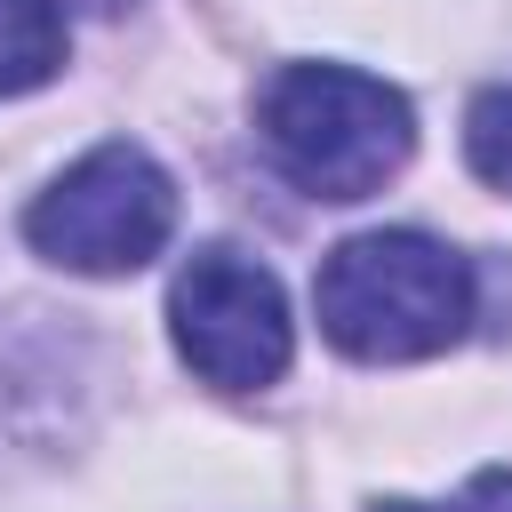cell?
I'll list each match as a JSON object with an SVG mask.
<instances>
[{
  "label": "cell",
  "mask_w": 512,
  "mask_h": 512,
  "mask_svg": "<svg viewBox=\"0 0 512 512\" xmlns=\"http://www.w3.org/2000/svg\"><path fill=\"white\" fill-rule=\"evenodd\" d=\"M312 312L336 352L384 368V360H432L472 320V272L432 232H360L320 256Z\"/></svg>",
  "instance_id": "1"
},
{
  "label": "cell",
  "mask_w": 512,
  "mask_h": 512,
  "mask_svg": "<svg viewBox=\"0 0 512 512\" xmlns=\"http://www.w3.org/2000/svg\"><path fill=\"white\" fill-rule=\"evenodd\" d=\"M256 128L280 176L312 200H368L416 144L408 96L352 64H280L256 96Z\"/></svg>",
  "instance_id": "2"
},
{
  "label": "cell",
  "mask_w": 512,
  "mask_h": 512,
  "mask_svg": "<svg viewBox=\"0 0 512 512\" xmlns=\"http://www.w3.org/2000/svg\"><path fill=\"white\" fill-rule=\"evenodd\" d=\"M168 232H176V184H168V168H160L144 144H128V136H120V144H96L88 160H72V168L32 200V216H24V240H32L48 264L96 272V280L152 264V256L168 248Z\"/></svg>",
  "instance_id": "3"
},
{
  "label": "cell",
  "mask_w": 512,
  "mask_h": 512,
  "mask_svg": "<svg viewBox=\"0 0 512 512\" xmlns=\"http://www.w3.org/2000/svg\"><path fill=\"white\" fill-rule=\"evenodd\" d=\"M168 320H176V352L216 392H264V384H280L288 344H296L280 280L256 256H240V248H200L176 272V288H168Z\"/></svg>",
  "instance_id": "4"
},
{
  "label": "cell",
  "mask_w": 512,
  "mask_h": 512,
  "mask_svg": "<svg viewBox=\"0 0 512 512\" xmlns=\"http://www.w3.org/2000/svg\"><path fill=\"white\" fill-rule=\"evenodd\" d=\"M64 64V8L56 0H0V96L56 80Z\"/></svg>",
  "instance_id": "5"
},
{
  "label": "cell",
  "mask_w": 512,
  "mask_h": 512,
  "mask_svg": "<svg viewBox=\"0 0 512 512\" xmlns=\"http://www.w3.org/2000/svg\"><path fill=\"white\" fill-rule=\"evenodd\" d=\"M464 160L480 184L512 192V88H480L464 112Z\"/></svg>",
  "instance_id": "6"
},
{
  "label": "cell",
  "mask_w": 512,
  "mask_h": 512,
  "mask_svg": "<svg viewBox=\"0 0 512 512\" xmlns=\"http://www.w3.org/2000/svg\"><path fill=\"white\" fill-rule=\"evenodd\" d=\"M392 512H416V504H392ZM440 512H512V472H480L456 504H440Z\"/></svg>",
  "instance_id": "7"
},
{
  "label": "cell",
  "mask_w": 512,
  "mask_h": 512,
  "mask_svg": "<svg viewBox=\"0 0 512 512\" xmlns=\"http://www.w3.org/2000/svg\"><path fill=\"white\" fill-rule=\"evenodd\" d=\"M56 8H88V16H120L128 0H56Z\"/></svg>",
  "instance_id": "8"
}]
</instances>
